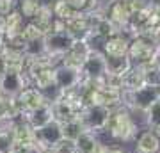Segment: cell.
Wrapping results in <instances>:
<instances>
[{"instance_id":"obj_1","label":"cell","mask_w":160,"mask_h":153,"mask_svg":"<svg viewBox=\"0 0 160 153\" xmlns=\"http://www.w3.org/2000/svg\"><path fill=\"white\" fill-rule=\"evenodd\" d=\"M59 59H53L50 55L38 57V59H27L25 63V75L29 82L39 91H48L53 87V73Z\"/></svg>"},{"instance_id":"obj_2","label":"cell","mask_w":160,"mask_h":153,"mask_svg":"<svg viewBox=\"0 0 160 153\" xmlns=\"http://www.w3.org/2000/svg\"><path fill=\"white\" fill-rule=\"evenodd\" d=\"M160 100V85L144 84L135 91H125L123 93V107H128L135 112H146L155 102Z\"/></svg>"},{"instance_id":"obj_3","label":"cell","mask_w":160,"mask_h":153,"mask_svg":"<svg viewBox=\"0 0 160 153\" xmlns=\"http://www.w3.org/2000/svg\"><path fill=\"white\" fill-rule=\"evenodd\" d=\"M107 130L114 139L118 141H130L135 137L137 134V125L133 118L130 116V112L126 110L125 107L123 109H114L112 114H110L109 119V125H107Z\"/></svg>"},{"instance_id":"obj_4","label":"cell","mask_w":160,"mask_h":153,"mask_svg":"<svg viewBox=\"0 0 160 153\" xmlns=\"http://www.w3.org/2000/svg\"><path fill=\"white\" fill-rule=\"evenodd\" d=\"M29 84L30 82H29V79H27L23 68L6 66L4 73L0 77V94L14 100L25 87H29Z\"/></svg>"},{"instance_id":"obj_5","label":"cell","mask_w":160,"mask_h":153,"mask_svg":"<svg viewBox=\"0 0 160 153\" xmlns=\"http://www.w3.org/2000/svg\"><path fill=\"white\" fill-rule=\"evenodd\" d=\"M110 114H112V109L91 103V105H86V107L80 110L78 119L87 132H92L94 134V132H100V130H107Z\"/></svg>"},{"instance_id":"obj_6","label":"cell","mask_w":160,"mask_h":153,"mask_svg":"<svg viewBox=\"0 0 160 153\" xmlns=\"http://www.w3.org/2000/svg\"><path fill=\"white\" fill-rule=\"evenodd\" d=\"M80 75H82V80H87V82H94V84L103 82V79L107 77L105 54L98 48H91L87 59L84 61L82 68H80Z\"/></svg>"},{"instance_id":"obj_7","label":"cell","mask_w":160,"mask_h":153,"mask_svg":"<svg viewBox=\"0 0 160 153\" xmlns=\"http://www.w3.org/2000/svg\"><path fill=\"white\" fill-rule=\"evenodd\" d=\"M75 38L69 34V30L64 28H53L48 34H45V48L46 55L53 57V59H62V55L75 45Z\"/></svg>"},{"instance_id":"obj_8","label":"cell","mask_w":160,"mask_h":153,"mask_svg":"<svg viewBox=\"0 0 160 153\" xmlns=\"http://www.w3.org/2000/svg\"><path fill=\"white\" fill-rule=\"evenodd\" d=\"M157 41L148 36H135L130 39L128 57L133 66H146L151 63L155 52H157Z\"/></svg>"},{"instance_id":"obj_9","label":"cell","mask_w":160,"mask_h":153,"mask_svg":"<svg viewBox=\"0 0 160 153\" xmlns=\"http://www.w3.org/2000/svg\"><path fill=\"white\" fill-rule=\"evenodd\" d=\"M34 137H36V144H38V148H39L41 151H50V150H53L64 139L62 125L59 123L57 119H53L48 125L34 130Z\"/></svg>"},{"instance_id":"obj_10","label":"cell","mask_w":160,"mask_h":153,"mask_svg":"<svg viewBox=\"0 0 160 153\" xmlns=\"http://www.w3.org/2000/svg\"><path fill=\"white\" fill-rule=\"evenodd\" d=\"M100 9L105 13V16L109 18L119 30H125V27L128 25V20L132 16V13H133L130 0H109Z\"/></svg>"},{"instance_id":"obj_11","label":"cell","mask_w":160,"mask_h":153,"mask_svg":"<svg viewBox=\"0 0 160 153\" xmlns=\"http://www.w3.org/2000/svg\"><path fill=\"white\" fill-rule=\"evenodd\" d=\"M82 82V75L80 69L66 66V64H57L55 66V73H53V87L57 93H66L75 87H78Z\"/></svg>"},{"instance_id":"obj_12","label":"cell","mask_w":160,"mask_h":153,"mask_svg":"<svg viewBox=\"0 0 160 153\" xmlns=\"http://www.w3.org/2000/svg\"><path fill=\"white\" fill-rule=\"evenodd\" d=\"M89 20H91V38H89V43L92 39H102V43H103L107 38L121 32L119 28L105 16V13L102 9H98L94 13H89Z\"/></svg>"},{"instance_id":"obj_13","label":"cell","mask_w":160,"mask_h":153,"mask_svg":"<svg viewBox=\"0 0 160 153\" xmlns=\"http://www.w3.org/2000/svg\"><path fill=\"white\" fill-rule=\"evenodd\" d=\"M14 102H16L20 112L27 114V112H32V110H36V109L43 107V105L48 103L50 100L45 96L43 91H39L38 87H34V85H29V87H25V89L14 98Z\"/></svg>"},{"instance_id":"obj_14","label":"cell","mask_w":160,"mask_h":153,"mask_svg":"<svg viewBox=\"0 0 160 153\" xmlns=\"http://www.w3.org/2000/svg\"><path fill=\"white\" fill-rule=\"evenodd\" d=\"M91 43L89 41H75V45L69 48L66 54L61 59V64H66V66H71V68L80 69L84 61L87 59L89 52H91Z\"/></svg>"},{"instance_id":"obj_15","label":"cell","mask_w":160,"mask_h":153,"mask_svg":"<svg viewBox=\"0 0 160 153\" xmlns=\"http://www.w3.org/2000/svg\"><path fill=\"white\" fill-rule=\"evenodd\" d=\"M130 36H126L125 32H118V34L110 36L103 41L102 52L105 55H114V57H121V55H128V48H130Z\"/></svg>"},{"instance_id":"obj_16","label":"cell","mask_w":160,"mask_h":153,"mask_svg":"<svg viewBox=\"0 0 160 153\" xmlns=\"http://www.w3.org/2000/svg\"><path fill=\"white\" fill-rule=\"evenodd\" d=\"M23 119L29 123V126L32 128V130H38V128H41V126L48 125L50 121H53V110H52V105L50 102L45 103L43 107L36 109V110H32V112H27L23 114Z\"/></svg>"},{"instance_id":"obj_17","label":"cell","mask_w":160,"mask_h":153,"mask_svg":"<svg viewBox=\"0 0 160 153\" xmlns=\"http://www.w3.org/2000/svg\"><path fill=\"white\" fill-rule=\"evenodd\" d=\"M137 153H160V137L153 130H144L137 137Z\"/></svg>"},{"instance_id":"obj_18","label":"cell","mask_w":160,"mask_h":153,"mask_svg":"<svg viewBox=\"0 0 160 153\" xmlns=\"http://www.w3.org/2000/svg\"><path fill=\"white\" fill-rule=\"evenodd\" d=\"M146 84V75H144V66H132L125 75H123V93L125 91H135Z\"/></svg>"},{"instance_id":"obj_19","label":"cell","mask_w":160,"mask_h":153,"mask_svg":"<svg viewBox=\"0 0 160 153\" xmlns=\"http://www.w3.org/2000/svg\"><path fill=\"white\" fill-rule=\"evenodd\" d=\"M105 59H107V75H114V77H123L133 66L128 55H105Z\"/></svg>"},{"instance_id":"obj_20","label":"cell","mask_w":160,"mask_h":153,"mask_svg":"<svg viewBox=\"0 0 160 153\" xmlns=\"http://www.w3.org/2000/svg\"><path fill=\"white\" fill-rule=\"evenodd\" d=\"M27 22L20 9H12L7 14V28H6V38H14V36H22L23 28H25Z\"/></svg>"},{"instance_id":"obj_21","label":"cell","mask_w":160,"mask_h":153,"mask_svg":"<svg viewBox=\"0 0 160 153\" xmlns=\"http://www.w3.org/2000/svg\"><path fill=\"white\" fill-rule=\"evenodd\" d=\"M75 146H77V151L78 153H96L102 146V142L98 141V137L92 134V132H82L80 137L75 141Z\"/></svg>"},{"instance_id":"obj_22","label":"cell","mask_w":160,"mask_h":153,"mask_svg":"<svg viewBox=\"0 0 160 153\" xmlns=\"http://www.w3.org/2000/svg\"><path fill=\"white\" fill-rule=\"evenodd\" d=\"M30 22L34 23L43 34H48L50 30H53V25H55V14H53V9H39Z\"/></svg>"},{"instance_id":"obj_23","label":"cell","mask_w":160,"mask_h":153,"mask_svg":"<svg viewBox=\"0 0 160 153\" xmlns=\"http://www.w3.org/2000/svg\"><path fill=\"white\" fill-rule=\"evenodd\" d=\"M12 121H4L2 126H0V153H12L16 150L14 135H12V130H11Z\"/></svg>"},{"instance_id":"obj_24","label":"cell","mask_w":160,"mask_h":153,"mask_svg":"<svg viewBox=\"0 0 160 153\" xmlns=\"http://www.w3.org/2000/svg\"><path fill=\"white\" fill-rule=\"evenodd\" d=\"M62 125V137L66 139V141H77L80 137V134L82 132H86V128L82 126V123H80V119H71V121H66V123H61Z\"/></svg>"},{"instance_id":"obj_25","label":"cell","mask_w":160,"mask_h":153,"mask_svg":"<svg viewBox=\"0 0 160 153\" xmlns=\"http://www.w3.org/2000/svg\"><path fill=\"white\" fill-rule=\"evenodd\" d=\"M144 114H146V125H148V130H153L155 134L160 137V100L155 102Z\"/></svg>"},{"instance_id":"obj_26","label":"cell","mask_w":160,"mask_h":153,"mask_svg":"<svg viewBox=\"0 0 160 153\" xmlns=\"http://www.w3.org/2000/svg\"><path fill=\"white\" fill-rule=\"evenodd\" d=\"M66 2H68L77 13H82V14L94 13V11H98V9L102 7L100 0H66Z\"/></svg>"},{"instance_id":"obj_27","label":"cell","mask_w":160,"mask_h":153,"mask_svg":"<svg viewBox=\"0 0 160 153\" xmlns=\"http://www.w3.org/2000/svg\"><path fill=\"white\" fill-rule=\"evenodd\" d=\"M45 55H46L45 38L27 41V45H25V57L27 59H38V57H45Z\"/></svg>"},{"instance_id":"obj_28","label":"cell","mask_w":160,"mask_h":153,"mask_svg":"<svg viewBox=\"0 0 160 153\" xmlns=\"http://www.w3.org/2000/svg\"><path fill=\"white\" fill-rule=\"evenodd\" d=\"M53 14H55L57 20L66 22V20H69V18H73L75 14H77V11L69 6L66 0H59L57 4H55V7H53Z\"/></svg>"},{"instance_id":"obj_29","label":"cell","mask_w":160,"mask_h":153,"mask_svg":"<svg viewBox=\"0 0 160 153\" xmlns=\"http://www.w3.org/2000/svg\"><path fill=\"white\" fill-rule=\"evenodd\" d=\"M22 36H23V39H25V43H27V41H34V39L45 38V34H43V32H41L32 22H27V25H25V28H23Z\"/></svg>"},{"instance_id":"obj_30","label":"cell","mask_w":160,"mask_h":153,"mask_svg":"<svg viewBox=\"0 0 160 153\" xmlns=\"http://www.w3.org/2000/svg\"><path fill=\"white\" fill-rule=\"evenodd\" d=\"M38 11H39V7L36 4V0H22V2H20V13L23 14V18L32 20Z\"/></svg>"},{"instance_id":"obj_31","label":"cell","mask_w":160,"mask_h":153,"mask_svg":"<svg viewBox=\"0 0 160 153\" xmlns=\"http://www.w3.org/2000/svg\"><path fill=\"white\" fill-rule=\"evenodd\" d=\"M50 151L52 153H78V151H77L75 142L73 141H66V139H62V141L59 142L53 150H50Z\"/></svg>"},{"instance_id":"obj_32","label":"cell","mask_w":160,"mask_h":153,"mask_svg":"<svg viewBox=\"0 0 160 153\" xmlns=\"http://www.w3.org/2000/svg\"><path fill=\"white\" fill-rule=\"evenodd\" d=\"M57 2L59 0H36V4H38L39 9H53Z\"/></svg>"},{"instance_id":"obj_33","label":"cell","mask_w":160,"mask_h":153,"mask_svg":"<svg viewBox=\"0 0 160 153\" xmlns=\"http://www.w3.org/2000/svg\"><path fill=\"white\" fill-rule=\"evenodd\" d=\"M151 64H153L155 68L160 69V46H157V52H155L153 59H151Z\"/></svg>"},{"instance_id":"obj_34","label":"cell","mask_w":160,"mask_h":153,"mask_svg":"<svg viewBox=\"0 0 160 153\" xmlns=\"http://www.w3.org/2000/svg\"><path fill=\"white\" fill-rule=\"evenodd\" d=\"M4 69H6V64H4V59L0 57V77H2V73H4Z\"/></svg>"},{"instance_id":"obj_35","label":"cell","mask_w":160,"mask_h":153,"mask_svg":"<svg viewBox=\"0 0 160 153\" xmlns=\"http://www.w3.org/2000/svg\"><path fill=\"white\" fill-rule=\"evenodd\" d=\"M107 153H126V151H123V150H110L109 148V151Z\"/></svg>"},{"instance_id":"obj_36","label":"cell","mask_w":160,"mask_h":153,"mask_svg":"<svg viewBox=\"0 0 160 153\" xmlns=\"http://www.w3.org/2000/svg\"><path fill=\"white\" fill-rule=\"evenodd\" d=\"M2 123H4V119H2V116H0V126H2Z\"/></svg>"},{"instance_id":"obj_37","label":"cell","mask_w":160,"mask_h":153,"mask_svg":"<svg viewBox=\"0 0 160 153\" xmlns=\"http://www.w3.org/2000/svg\"><path fill=\"white\" fill-rule=\"evenodd\" d=\"M12 153H23V151H20V150H14V151H12Z\"/></svg>"},{"instance_id":"obj_38","label":"cell","mask_w":160,"mask_h":153,"mask_svg":"<svg viewBox=\"0 0 160 153\" xmlns=\"http://www.w3.org/2000/svg\"><path fill=\"white\" fill-rule=\"evenodd\" d=\"M157 45H158V46H160V39H158V41H157Z\"/></svg>"},{"instance_id":"obj_39","label":"cell","mask_w":160,"mask_h":153,"mask_svg":"<svg viewBox=\"0 0 160 153\" xmlns=\"http://www.w3.org/2000/svg\"><path fill=\"white\" fill-rule=\"evenodd\" d=\"M43 153H52V151H43Z\"/></svg>"}]
</instances>
